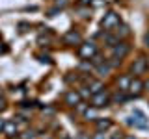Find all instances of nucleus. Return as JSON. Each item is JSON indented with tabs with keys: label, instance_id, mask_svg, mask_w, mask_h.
I'll return each mask as SVG.
<instances>
[{
	"label": "nucleus",
	"instance_id": "1",
	"mask_svg": "<svg viewBox=\"0 0 149 139\" xmlns=\"http://www.w3.org/2000/svg\"><path fill=\"white\" fill-rule=\"evenodd\" d=\"M129 52H130V45L125 43V41H119L116 46H112V61H110L112 69L118 67V65L121 63V59H123Z\"/></svg>",
	"mask_w": 149,
	"mask_h": 139
},
{
	"label": "nucleus",
	"instance_id": "2",
	"mask_svg": "<svg viewBox=\"0 0 149 139\" xmlns=\"http://www.w3.org/2000/svg\"><path fill=\"white\" fill-rule=\"evenodd\" d=\"M119 24H121L119 15H118V13H114V11H108L104 17H102V21H101V26L104 28L106 32H112L114 28H118Z\"/></svg>",
	"mask_w": 149,
	"mask_h": 139
},
{
	"label": "nucleus",
	"instance_id": "3",
	"mask_svg": "<svg viewBox=\"0 0 149 139\" xmlns=\"http://www.w3.org/2000/svg\"><path fill=\"white\" fill-rule=\"evenodd\" d=\"M127 124H129V126H134V128H146L149 124V120H147V117L140 109H134V113L127 119Z\"/></svg>",
	"mask_w": 149,
	"mask_h": 139
},
{
	"label": "nucleus",
	"instance_id": "4",
	"mask_svg": "<svg viewBox=\"0 0 149 139\" xmlns=\"http://www.w3.org/2000/svg\"><path fill=\"white\" fill-rule=\"evenodd\" d=\"M112 102V96L108 95L106 91H101V93H97V95H91V102H90V106H93V108H104V106H108Z\"/></svg>",
	"mask_w": 149,
	"mask_h": 139
},
{
	"label": "nucleus",
	"instance_id": "5",
	"mask_svg": "<svg viewBox=\"0 0 149 139\" xmlns=\"http://www.w3.org/2000/svg\"><path fill=\"white\" fill-rule=\"evenodd\" d=\"M95 54H97V46H95V43H91V41H88V43H80L78 56H80L82 59H91Z\"/></svg>",
	"mask_w": 149,
	"mask_h": 139
},
{
	"label": "nucleus",
	"instance_id": "6",
	"mask_svg": "<svg viewBox=\"0 0 149 139\" xmlns=\"http://www.w3.org/2000/svg\"><path fill=\"white\" fill-rule=\"evenodd\" d=\"M62 41H63L65 45H69V46H74V45H80L82 43V35L78 34L77 30H69V32H65V34H63Z\"/></svg>",
	"mask_w": 149,
	"mask_h": 139
},
{
	"label": "nucleus",
	"instance_id": "7",
	"mask_svg": "<svg viewBox=\"0 0 149 139\" xmlns=\"http://www.w3.org/2000/svg\"><path fill=\"white\" fill-rule=\"evenodd\" d=\"M63 100H65V104H67V106H71V108H77V106L82 102V96H80V93H78V91L73 89V91H67V93H65Z\"/></svg>",
	"mask_w": 149,
	"mask_h": 139
},
{
	"label": "nucleus",
	"instance_id": "8",
	"mask_svg": "<svg viewBox=\"0 0 149 139\" xmlns=\"http://www.w3.org/2000/svg\"><path fill=\"white\" fill-rule=\"evenodd\" d=\"M147 67H149V65H147V59H146V58H138V59H134V63H132V67H130V71L140 76V74H143V72L147 71Z\"/></svg>",
	"mask_w": 149,
	"mask_h": 139
},
{
	"label": "nucleus",
	"instance_id": "9",
	"mask_svg": "<svg viewBox=\"0 0 149 139\" xmlns=\"http://www.w3.org/2000/svg\"><path fill=\"white\" fill-rule=\"evenodd\" d=\"M143 89H146V87H143V82L140 80V78H134V80L130 82V85H129V93L132 96H140Z\"/></svg>",
	"mask_w": 149,
	"mask_h": 139
},
{
	"label": "nucleus",
	"instance_id": "10",
	"mask_svg": "<svg viewBox=\"0 0 149 139\" xmlns=\"http://www.w3.org/2000/svg\"><path fill=\"white\" fill-rule=\"evenodd\" d=\"M4 133H6L8 137L19 136V128H17V122H15V120H6V124H4Z\"/></svg>",
	"mask_w": 149,
	"mask_h": 139
},
{
	"label": "nucleus",
	"instance_id": "11",
	"mask_svg": "<svg viewBox=\"0 0 149 139\" xmlns=\"http://www.w3.org/2000/svg\"><path fill=\"white\" fill-rule=\"evenodd\" d=\"M88 91H90L91 95H97V93L104 91V83L99 82V80H91V82H90V85H88Z\"/></svg>",
	"mask_w": 149,
	"mask_h": 139
},
{
	"label": "nucleus",
	"instance_id": "12",
	"mask_svg": "<svg viewBox=\"0 0 149 139\" xmlns=\"http://www.w3.org/2000/svg\"><path fill=\"white\" fill-rule=\"evenodd\" d=\"M95 126L99 132H106L112 128V120L110 119H95Z\"/></svg>",
	"mask_w": 149,
	"mask_h": 139
},
{
	"label": "nucleus",
	"instance_id": "13",
	"mask_svg": "<svg viewBox=\"0 0 149 139\" xmlns=\"http://www.w3.org/2000/svg\"><path fill=\"white\" fill-rule=\"evenodd\" d=\"M127 100H129V95L125 91H121V89H118V93L112 96V104H125Z\"/></svg>",
	"mask_w": 149,
	"mask_h": 139
},
{
	"label": "nucleus",
	"instance_id": "14",
	"mask_svg": "<svg viewBox=\"0 0 149 139\" xmlns=\"http://www.w3.org/2000/svg\"><path fill=\"white\" fill-rule=\"evenodd\" d=\"M130 82H132V78L129 76V74H123V76L118 80V87L121 91H129V85H130Z\"/></svg>",
	"mask_w": 149,
	"mask_h": 139
},
{
	"label": "nucleus",
	"instance_id": "15",
	"mask_svg": "<svg viewBox=\"0 0 149 139\" xmlns=\"http://www.w3.org/2000/svg\"><path fill=\"white\" fill-rule=\"evenodd\" d=\"M119 41H121V39L118 37V34L114 35L112 32H106V34H104V43L108 45V46H116V45L119 43Z\"/></svg>",
	"mask_w": 149,
	"mask_h": 139
},
{
	"label": "nucleus",
	"instance_id": "16",
	"mask_svg": "<svg viewBox=\"0 0 149 139\" xmlns=\"http://www.w3.org/2000/svg\"><path fill=\"white\" fill-rule=\"evenodd\" d=\"M110 69H112V65H110V61H102L99 67H97V72L99 74H102V76H106V74L110 72Z\"/></svg>",
	"mask_w": 149,
	"mask_h": 139
},
{
	"label": "nucleus",
	"instance_id": "17",
	"mask_svg": "<svg viewBox=\"0 0 149 139\" xmlns=\"http://www.w3.org/2000/svg\"><path fill=\"white\" fill-rule=\"evenodd\" d=\"M84 117H86L88 120H95L97 119V108H93V106H91V108H86V111H84Z\"/></svg>",
	"mask_w": 149,
	"mask_h": 139
},
{
	"label": "nucleus",
	"instance_id": "18",
	"mask_svg": "<svg viewBox=\"0 0 149 139\" xmlns=\"http://www.w3.org/2000/svg\"><path fill=\"white\" fill-rule=\"evenodd\" d=\"M118 28H119V30L116 32V34H118L119 39H123V37H127V35H129V26H127V24H119Z\"/></svg>",
	"mask_w": 149,
	"mask_h": 139
},
{
	"label": "nucleus",
	"instance_id": "19",
	"mask_svg": "<svg viewBox=\"0 0 149 139\" xmlns=\"http://www.w3.org/2000/svg\"><path fill=\"white\" fill-rule=\"evenodd\" d=\"M102 61H106V59L102 58L101 54H95V56H93V58H91V65H93V67H99V65H101Z\"/></svg>",
	"mask_w": 149,
	"mask_h": 139
},
{
	"label": "nucleus",
	"instance_id": "20",
	"mask_svg": "<svg viewBox=\"0 0 149 139\" xmlns=\"http://www.w3.org/2000/svg\"><path fill=\"white\" fill-rule=\"evenodd\" d=\"M37 45H41V46L50 45V37L49 35H39V37H37Z\"/></svg>",
	"mask_w": 149,
	"mask_h": 139
},
{
	"label": "nucleus",
	"instance_id": "21",
	"mask_svg": "<svg viewBox=\"0 0 149 139\" xmlns=\"http://www.w3.org/2000/svg\"><path fill=\"white\" fill-rule=\"evenodd\" d=\"M19 139H36V132L28 130V132H24V133H19Z\"/></svg>",
	"mask_w": 149,
	"mask_h": 139
},
{
	"label": "nucleus",
	"instance_id": "22",
	"mask_svg": "<svg viewBox=\"0 0 149 139\" xmlns=\"http://www.w3.org/2000/svg\"><path fill=\"white\" fill-rule=\"evenodd\" d=\"M60 11H62V8H58V6H54L52 9H49V13H47V15H49V17H56V15H58V13Z\"/></svg>",
	"mask_w": 149,
	"mask_h": 139
},
{
	"label": "nucleus",
	"instance_id": "23",
	"mask_svg": "<svg viewBox=\"0 0 149 139\" xmlns=\"http://www.w3.org/2000/svg\"><path fill=\"white\" fill-rule=\"evenodd\" d=\"M28 28H30V24H28V22H21V24H19V32H21V34H24Z\"/></svg>",
	"mask_w": 149,
	"mask_h": 139
},
{
	"label": "nucleus",
	"instance_id": "24",
	"mask_svg": "<svg viewBox=\"0 0 149 139\" xmlns=\"http://www.w3.org/2000/svg\"><path fill=\"white\" fill-rule=\"evenodd\" d=\"M39 61H41V63H49V65H50V63H52V59H50V56H39Z\"/></svg>",
	"mask_w": 149,
	"mask_h": 139
},
{
	"label": "nucleus",
	"instance_id": "25",
	"mask_svg": "<svg viewBox=\"0 0 149 139\" xmlns=\"http://www.w3.org/2000/svg\"><path fill=\"white\" fill-rule=\"evenodd\" d=\"M67 4H69V0H56V6H58V8H65V6H67Z\"/></svg>",
	"mask_w": 149,
	"mask_h": 139
},
{
	"label": "nucleus",
	"instance_id": "26",
	"mask_svg": "<svg viewBox=\"0 0 149 139\" xmlns=\"http://www.w3.org/2000/svg\"><path fill=\"white\" fill-rule=\"evenodd\" d=\"M93 139H106V136H104V132H99V130H97V133L93 136Z\"/></svg>",
	"mask_w": 149,
	"mask_h": 139
},
{
	"label": "nucleus",
	"instance_id": "27",
	"mask_svg": "<svg viewBox=\"0 0 149 139\" xmlns=\"http://www.w3.org/2000/svg\"><path fill=\"white\" fill-rule=\"evenodd\" d=\"M32 102H28V100H24V102H21V108H32Z\"/></svg>",
	"mask_w": 149,
	"mask_h": 139
},
{
	"label": "nucleus",
	"instance_id": "28",
	"mask_svg": "<svg viewBox=\"0 0 149 139\" xmlns=\"http://www.w3.org/2000/svg\"><path fill=\"white\" fill-rule=\"evenodd\" d=\"M4 109H6V100L0 96V111H4Z\"/></svg>",
	"mask_w": 149,
	"mask_h": 139
},
{
	"label": "nucleus",
	"instance_id": "29",
	"mask_svg": "<svg viewBox=\"0 0 149 139\" xmlns=\"http://www.w3.org/2000/svg\"><path fill=\"white\" fill-rule=\"evenodd\" d=\"M78 2H80L82 6H90V4L93 2V0H78Z\"/></svg>",
	"mask_w": 149,
	"mask_h": 139
},
{
	"label": "nucleus",
	"instance_id": "30",
	"mask_svg": "<svg viewBox=\"0 0 149 139\" xmlns=\"http://www.w3.org/2000/svg\"><path fill=\"white\" fill-rule=\"evenodd\" d=\"M4 124H6V120L0 119V132H4Z\"/></svg>",
	"mask_w": 149,
	"mask_h": 139
},
{
	"label": "nucleus",
	"instance_id": "31",
	"mask_svg": "<svg viewBox=\"0 0 149 139\" xmlns=\"http://www.w3.org/2000/svg\"><path fill=\"white\" fill-rule=\"evenodd\" d=\"M112 139H123V136H119V133H114V136H112Z\"/></svg>",
	"mask_w": 149,
	"mask_h": 139
},
{
	"label": "nucleus",
	"instance_id": "32",
	"mask_svg": "<svg viewBox=\"0 0 149 139\" xmlns=\"http://www.w3.org/2000/svg\"><path fill=\"white\" fill-rule=\"evenodd\" d=\"M143 41H146V45H149V32L146 34V37H143Z\"/></svg>",
	"mask_w": 149,
	"mask_h": 139
},
{
	"label": "nucleus",
	"instance_id": "33",
	"mask_svg": "<svg viewBox=\"0 0 149 139\" xmlns=\"http://www.w3.org/2000/svg\"><path fill=\"white\" fill-rule=\"evenodd\" d=\"M143 87H146V89H147V91H149V80H147V82H146V83H143Z\"/></svg>",
	"mask_w": 149,
	"mask_h": 139
},
{
	"label": "nucleus",
	"instance_id": "34",
	"mask_svg": "<svg viewBox=\"0 0 149 139\" xmlns=\"http://www.w3.org/2000/svg\"><path fill=\"white\" fill-rule=\"evenodd\" d=\"M123 139H134V137L132 136H127V137H123Z\"/></svg>",
	"mask_w": 149,
	"mask_h": 139
},
{
	"label": "nucleus",
	"instance_id": "35",
	"mask_svg": "<svg viewBox=\"0 0 149 139\" xmlns=\"http://www.w3.org/2000/svg\"><path fill=\"white\" fill-rule=\"evenodd\" d=\"M45 139H50V137H45Z\"/></svg>",
	"mask_w": 149,
	"mask_h": 139
}]
</instances>
